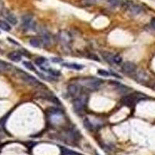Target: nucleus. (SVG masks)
Here are the masks:
<instances>
[{
	"label": "nucleus",
	"mask_w": 155,
	"mask_h": 155,
	"mask_svg": "<svg viewBox=\"0 0 155 155\" xmlns=\"http://www.w3.org/2000/svg\"><path fill=\"white\" fill-rule=\"evenodd\" d=\"M41 35H42V41L44 42V44L48 45V44H51V35L48 34V32H47L46 30H43V31L41 32Z\"/></svg>",
	"instance_id": "12"
},
{
	"label": "nucleus",
	"mask_w": 155,
	"mask_h": 155,
	"mask_svg": "<svg viewBox=\"0 0 155 155\" xmlns=\"http://www.w3.org/2000/svg\"><path fill=\"white\" fill-rule=\"evenodd\" d=\"M108 3L112 6H117L120 4V0H108Z\"/></svg>",
	"instance_id": "25"
},
{
	"label": "nucleus",
	"mask_w": 155,
	"mask_h": 155,
	"mask_svg": "<svg viewBox=\"0 0 155 155\" xmlns=\"http://www.w3.org/2000/svg\"><path fill=\"white\" fill-rule=\"evenodd\" d=\"M83 124H84L85 127L88 130H93V126H92V124H91V122H90L88 119H85V120H84Z\"/></svg>",
	"instance_id": "21"
},
{
	"label": "nucleus",
	"mask_w": 155,
	"mask_h": 155,
	"mask_svg": "<svg viewBox=\"0 0 155 155\" xmlns=\"http://www.w3.org/2000/svg\"><path fill=\"white\" fill-rule=\"evenodd\" d=\"M47 61V59L44 57H39V58H36L35 60V64L37 65L41 66V65H44L45 62Z\"/></svg>",
	"instance_id": "18"
},
{
	"label": "nucleus",
	"mask_w": 155,
	"mask_h": 155,
	"mask_svg": "<svg viewBox=\"0 0 155 155\" xmlns=\"http://www.w3.org/2000/svg\"><path fill=\"white\" fill-rule=\"evenodd\" d=\"M79 2L85 6H90L94 5L96 2V0H80Z\"/></svg>",
	"instance_id": "19"
},
{
	"label": "nucleus",
	"mask_w": 155,
	"mask_h": 155,
	"mask_svg": "<svg viewBox=\"0 0 155 155\" xmlns=\"http://www.w3.org/2000/svg\"><path fill=\"white\" fill-rule=\"evenodd\" d=\"M23 65L25 66V68H27L29 69V70L37 71H36V69H35V68H34V66L33 65V64H32V63H30V62L23 61Z\"/></svg>",
	"instance_id": "24"
},
{
	"label": "nucleus",
	"mask_w": 155,
	"mask_h": 155,
	"mask_svg": "<svg viewBox=\"0 0 155 155\" xmlns=\"http://www.w3.org/2000/svg\"><path fill=\"white\" fill-rule=\"evenodd\" d=\"M6 19H7L8 22L10 23L12 25H16L18 22L16 16L13 14H11V13H9V14H8L7 16H6Z\"/></svg>",
	"instance_id": "15"
},
{
	"label": "nucleus",
	"mask_w": 155,
	"mask_h": 155,
	"mask_svg": "<svg viewBox=\"0 0 155 155\" xmlns=\"http://www.w3.org/2000/svg\"><path fill=\"white\" fill-rule=\"evenodd\" d=\"M98 74H99L100 76H102V77H108V76L111 75L109 71L104 70V69H99L98 70Z\"/></svg>",
	"instance_id": "23"
},
{
	"label": "nucleus",
	"mask_w": 155,
	"mask_h": 155,
	"mask_svg": "<svg viewBox=\"0 0 155 155\" xmlns=\"http://www.w3.org/2000/svg\"><path fill=\"white\" fill-rule=\"evenodd\" d=\"M8 40H9V41H10V42L13 43V44H18V43H17V42H16V41H13V40H12V39L9 38H9H8Z\"/></svg>",
	"instance_id": "28"
},
{
	"label": "nucleus",
	"mask_w": 155,
	"mask_h": 155,
	"mask_svg": "<svg viewBox=\"0 0 155 155\" xmlns=\"http://www.w3.org/2000/svg\"><path fill=\"white\" fill-rule=\"evenodd\" d=\"M85 100L82 97L77 98V99H75L73 101V107H74V110L76 112H78V113H80V112L83 111L84 107H85Z\"/></svg>",
	"instance_id": "5"
},
{
	"label": "nucleus",
	"mask_w": 155,
	"mask_h": 155,
	"mask_svg": "<svg viewBox=\"0 0 155 155\" xmlns=\"http://www.w3.org/2000/svg\"><path fill=\"white\" fill-rule=\"evenodd\" d=\"M122 71L127 74H132L137 71V65L130 61H126L122 65Z\"/></svg>",
	"instance_id": "4"
},
{
	"label": "nucleus",
	"mask_w": 155,
	"mask_h": 155,
	"mask_svg": "<svg viewBox=\"0 0 155 155\" xmlns=\"http://www.w3.org/2000/svg\"><path fill=\"white\" fill-rule=\"evenodd\" d=\"M150 26H151L152 28L155 30V18H153L150 20Z\"/></svg>",
	"instance_id": "26"
},
{
	"label": "nucleus",
	"mask_w": 155,
	"mask_h": 155,
	"mask_svg": "<svg viewBox=\"0 0 155 155\" xmlns=\"http://www.w3.org/2000/svg\"><path fill=\"white\" fill-rule=\"evenodd\" d=\"M122 58L120 56V55H116L113 54V58H112V63L114 64H120L122 62Z\"/></svg>",
	"instance_id": "22"
},
{
	"label": "nucleus",
	"mask_w": 155,
	"mask_h": 155,
	"mask_svg": "<svg viewBox=\"0 0 155 155\" xmlns=\"http://www.w3.org/2000/svg\"><path fill=\"white\" fill-rule=\"evenodd\" d=\"M59 41H61L62 44L68 46L71 43L72 38H71V36L68 32L61 31L60 34H59Z\"/></svg>",
	"instance_id": "7"
},
{
	"label": "nucleus",
	"mask_w": 155,
	"mask_h": 155,
	"mask_svg": "<svg viewBox=\"0 0 155 155\" xmlns=\"http://www.w3.org/2000/svg\"><path fill=\"white\" fill-rule=\"evenodd\" d=\"M9 68V64L6 62L0 61V71H7Z\"/></svg>",
	"instance_id": "20"
},
{
	"label": "nucleus",
	"mask_w": 155,
	"mask_h": 155,
	"mask_svg": "<svg viewBox=\"0 0 155 155\" xmlns=\"http://www.w3.org/2000/svg\"><path fill=\"white\" fill-rule=\"evenodd\" d=\"M43 70L46 71L47 72H48L49 74H51V75L53 76H60L61 75V72L60 71L55 70V69H52V68H47V69H43Z\"/></svg>",
	"instance_id": "17"
},
{
	"label": "nucleus",
	"mask_w": 155,
	"mask_h": 155,
	"mask_svg": "<svg viewBox=\"0 0 155 155\" xmlns=\"http://www.w3.org/2000/svg\"><path fill=\"white\" fill-rule=\"evenodd\" d=\"M30 44L34 48H38L41 46V41L37 38H32L30 40Z\"/></svg>",
	"instance_id": "14"
},
{
	"label": "nucleus",
	"mask_w": 155,
	"mask_h": 155,
	"mask_svg": "<svg viewBox=\"0 0 155 155\" xmlns=\"http://www.w3.org/2000/svg\"><path fill=\"white\" fill-rule=\"evenodd\" d=\"M19 74L20 77L22 78V79L24 80L29 85H32V86H40V85H41V83L35 77L24 72L23 71L19 70Z\"/></svg>",
	"instance_id": "3"
},
{
	"label": "nucleus",
	"mask_w": 155,
	"mask_h": 155,
	"mask_svg": "<svg viewBox=\"0 0 155 155\" xmlns=\"http://www.w3.org/2000/svg\"><path fill=\"white\" fill-rule=\"evenodd\" d=\"M57 59H58V58H52V61H53V62H60V61H61V59H59V58H58V60H57Z\"/></svg>",
	"instance_id": "27"
},
{
	"label": "nucleus",
	"mask_w": 155,
	"mask_h": 155,
	"mask_svg": "<svg viewBox=\"0 0 155 155\" xmlns=\"http://www.w3.org/2000/svg\"><path fill=\"white\" fill-rule=\"evenodd\" d=\"M143 99V96H141L140 95H137V94H131V95H128L124 96L122 99V102L127 106H134V105L140 100V99Z\"/></svg>",
	"instance_id": "2"
},
{
	"label": "nucleus",
	"mask_w": 155,
	"mask_h": 155,
	"mask_svg": "<svg viewBox=\"0 0 155 155\" xmlns=\"http://www.w3.org/2000/svg\"><path fill=\"white\" fill-rule=\"evenodd\" d=\"M32 16L30 15H25L23 18H22V20H23V26L25 29L29 30L30 27H31L32 25Z\"/></svg>",
	"instance_id": "9"
},
{
	"label": "nucleus",
	"mask_w": 155,
	"mask_h": 155,
	"mask_svg": "<svg viewBox=\"0 0 155 155\" xmlns=\"http://www.w3.org/2000/svg\"><path fill=\"white\" fill-rule=\"evenodd\" d=\"M64 67H66L70 69H74V70H81L84 68V66L81 65V64H76V63H65L63 64Z\"/></svg>",
	"instance_id": "11"
},
{
	"label": "nucleus",
	"mask_w": 155,
	"mask_h": 155,
	"mask_svg": "<svg viewBox=\"0 0 155 155\" xmlns=\"http://www.w3.org/2000/svg\"><path fill=\"white\" fill-rule=\"evenodd\" d=\"M112 83H113V85H116V87H117V88H118V90L120 91L121 93H126V92H127L129 91V88H127V87L124 86V85H121L120 83L119 82H115V81H111Z\"/></svg>",
	"instance_id": "13"
},
{
	"label": "nucleus",
	"mask_w": 155,
	"mask_h": 155,
	"mask_svg": "<svg viewBox=\"0 0 155 155\" xmlns=\"http://www.w3.org/2000/svg\"><path fill=\"white\" fill-rule=\"evenodd\" d=\"M0 28L5 31H9L11 30L10 26L6 22L2 21V20H0Z\"/></svg>",
	"instance_id": "16"
},
{
	"label": "nucleus",
	"mask_w": 155,
	"mask_h": 155,
	"mask_svg": "<svg viewBox=\"0 0 155 155\" xmlns=\"http://www.w3.org/2000/svg\"><path fill=\"white\" fill-rule=\"evenodd\" d=\"M124 5H125L126 9H128L134 15H137L139 14L140 12H142V8L140 5H137V4L130 3V2H127L126 3H124Z\"/></svg>",
	"instance_id": "6"
},
{
	"label": "nucleus",
	"mask_w": 155,
	"mask_h": 155,
	"mask_svg": "<svg viewBox=\"0 0 155 155\" xmlns=\"http://www.w3.org/2000/svg\"><path fill=\"white\" fill-rule=\"evenodd\" d=\"M8 58H9V60H11L12 61L14 62H19L21 61L22 59V56L21 54L17 52V51H13V52H11L8 54Z\"/></svg>",
	"instance_id": "10"
},
{
	"label": "nucleus",
	"mask_w": 155,
	"mask_h": 155,
	"mask_svg": "<svg viewBox=\"0 0 155 155\" xmlns=\"http://www.w3.org/2000/svg\"><path fill=\"white\" fill-rule=\"evenodd\" d=\"M68 92L71 96H75L79 92V86L75 84H70L68 87Z\"/></svg>",
	"instance_id": "8"
},
{
	"label": "nucleus",
	"mask_w": 155,
	"mask_h": 155,
	"mask_svg": "<svg viewBox=\"0 0 155 155\" xmlns=\"http://www.w3.org/2000/svg\"><path fill=\"white\" fill-rule=\"evenodd\" d=\"M102 81L98 78H88L85 79L81 80V84L85 87L88 88V89L95 90L99 88L102 85Z\"/></svg>",
	"instance_id": "1"
}]
</instances>
